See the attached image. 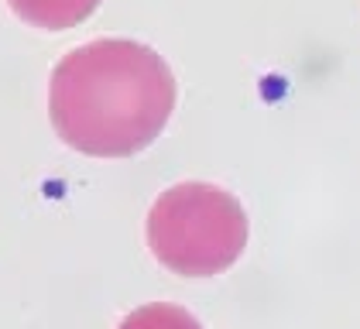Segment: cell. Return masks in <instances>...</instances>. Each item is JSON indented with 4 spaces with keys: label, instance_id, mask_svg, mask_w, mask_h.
<instances>
[{
    "label": "cell",
    "instance_id": "4",
    "mask_svg": "<svg viewBox=\"0 0 360 329\" xmlns=\"http://www.w3.org/2000/svg\"><path fill=\"white\" fill-rule=\"evenodd\" d=\"M117 329H202V326H199V319L193 312H186L179 305L155 302V305H141L131 316H124V323Z\"/></svg>",
    "mask_w": 360,
    "mask_h": 329
},
{
    "label": "cell",
    "instance_id": "3",
    "mask_svg": "<svg viewBox=\"0 0 360 329\" xmlns=\"http://www.w3.org/2000/svg\"><path fill=\"white\" fill-rule=\"evenodd\" d=\"M11 11L38 31H69L83 25L103 0H7Z\"/></svg>",
    "mask_w": 360,
    "mask_h": 329
},
{
    "label": "cell",
    "instance_id": "1",
    "mask_svg": "<svg viewBox=\"0 0 360 329\" xmlns=\"http://www.w3.org/2000/svg\"><path fill=\"white\" fill-rule=\"evenodd\" d=\"M172 110L175 76L168 62L131 38L86 41L52 69V127L79 155L131 158L155 144Z\"/></svg>",
    "mask_w": 360,
    "mask_h": 329
},
{
    "label": "cell",
    "instance_id": "2",
    "mask_svg": "<svg viewBox=\"0 0 360 329\" xmlns=\"http://www.w3.org/2000/svg\"><path fill=\"white\" fill-rule=\"evenodd\" d=\"M148 247L168 271L182 278H213L244 254L248 213L220 186H172L148 213Z\"/></svg>",
    "mask_w": 360,
    "mask_h": 329
}]
</instances>
